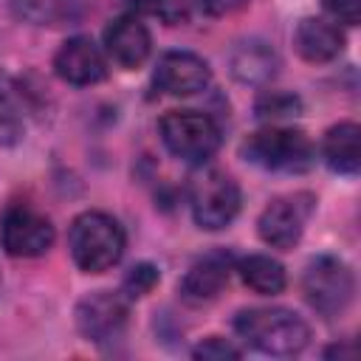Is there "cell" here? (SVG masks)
Wrapping results in <instances>:
<instances>
[{"instance_id":"cell-25","label":"cell","mask_w":361,"mask_h":361,"mask_svg":"<svg viewBox=\"0 0 361 361\" xmlns=\"http://www.w3.org/2000/svg\"><path fill=\"white\" fill-rule=\"evenodd\" d=\"M192 3L206 17H226V14H234L243 6H248V0H192Z\"/></svg>"},{"instance_id":"cell-8","label":"cell","mask_w":361,"mask_h":361,"mask_svg":"<svg viewBox=\"0 0 361 361\" xmlns=\"http://www.w3.org/2000/svg\"><path fill=\"white\" fill-rule=\"evenodd\" d=\"M127 296L113 290L87 293L76 305V327L93 344H113L127 330Z\"/></svg>"},{"instance_id":"cell-17","label":"cell","mask_w":361,"mask_h":361,"mask_svg":"<svg viewBox=\"0 0 361 361\" xmlns=\"http://www.w3.org/2000/svg\"><path fill=\"white\" fill-rule=\"evenodd\" d=\"M237 271H240V279L245 282V288H251L254 293H262V296L282 293L285 282H288L282 262H276L268 254H251V257L240 259Z\"/></svg>"},{"instance_id":"cell-15","label":"cell","mask_w":361,"mask_h":361,"mask_svg":"<svg viewBox=\"0 0 361 361\" xmlns=\"http://www.w3.org/2000/svg\"><path fill=\"white\" fill-rule=\"evenodd\" d=\"M293 48L305 62H330L344 51V34L330 20L305 17L293 31Z\"/></svg>"},{"instance_id":"cell-19","label":"cell","mask_w":361,"mask_h":361,"mask_svg":"<svg viewBox=\"0 0 361 361\" xmlns=\"http://www.w3.org/2000/svg\"><path fill=\"white\" fill-rule=\"evenodd\" d=\"M257 118L262 121H285V118H296L302 113V99L285 90H265L257 104H254Z\"/></svg>"},{"instance_id":"cell-7","label":"cell","mask_w":361,"mask_h":361,"mask_svg":"<svg viewBox=\"0 0 361 361\" xmlns=\"http://www.w3.org/2000/svg\"><path fill=\"white\" fill-rule=\"evenodd\" d=\"M240 203H243L240 186L226 172L212 169V172L200 175L192 186V217L206 231L226 228L237 217Z\"/></svg>"},{"instance_id":"cell-10","label":"cell","mask_w":361,"mask_h":361,"mask_svg":"<svg viewBox=\"0 0 361 361\" xmlns=\"http://www.w3.org/2000/svg\"><path fill=\"white\" fill-rule=\"evenodd\" d=\"M54 71L62 82L87 87L107 76V59L90 37H71L54 54Z\"/></svg>"},{"instance_id":"cell-2","label":"cell","mask_w":361,"mask_h":361,"mask_svg":"<svg viewBox=\"0 0 361 361\" xmlns=\"http://www.w3.org/2000/svg\"><path fill=\"white\" fill-rule=\"evenodd\" d=\"M127 237L121 223L107 212H82L68 228V248L79 271L104 274L124 254Z\"/></svg>"},{"instance_id":"cell-21","label":"cell","mask_w":361,"mask_h":361,"mask_svg":"<svg viewBox=\"0 0 361 361\" xmlns=\"http://www.w3.org/2000/svg\"><path fill=\"white\" fill-rule=\"evenodd\" d=\"M133 6H135L138 11H144V14L158 17V20L166 23V25H180V23H186V17H189L186 0H133Z\"/></svg>"},{"instance_id":"cell-3","label":"cell","mask_w":361,"mask_h":361,"mask_svg":"<svg viewBox=\"0 0 361 361\" xmlns=\"http://www.w3.org/2000/svg\"><path fill=\"white\" fill-rule=\"evenodd\" d=\"M240 152L248 164L282 175H302L316 164V147L307 138V133L276 124L251 133L243 141Z\"/></svg>"},{"instance_id":"cell-4","label":"cell","mask_w":361,"mask_h":361,"mask_svg":"<svg viewBox=\"0 0 361 361\" xmlns=\"http://www.w3.org/2000/svg\"><path fill=\"white\" fill-rule=\"evenodd\" d=\"M158 130H161L164 147L175 158L192 166L206 164L220 149V141H223L217 121L200 110H169L161 118Z\"/></svg>"},{"instance_id":"cell-26","label":"cell","mask_w":361,"mask_h":361,"mask_svg":"<svg viewBox=\"0 0 361 361\" xmlns=\"http://www.w3.org/2000/svg\"><path fill=\"white\" fill-rule=\"evenodd\" d=\"M0 290H3V276H0Z\"/></svg>"},{"instance_id":"cell-20","label":"cell","mask_w":361,"mask_h":361,"mask_svg":"<svg viewBox=\"0 0 361 361\" xmlns=\"http://www.w3.org/2000/svg\"><path fill=\"white\" fill-rule=\"evenodd\" d=\"M155 285H158V268H155L152 262H138V265H133V268L127 271V276H124V282H121V293H124L127 299H141V296H147Z\"/></svg>"},{"instance_id":"cell-16","label":"cell","mask_w":361,"mask_h":361,"mask_svg":"<svg viewBox=\"0 0 361 361\" xmlns=\"http://www.w3.org/2000/svg\"><path fill=\"white\" fill-rule=\"evenodd\" d=\"M322 158L338 175H355L361 166V127L355 121L333 124L322 138Z\"/></svg>"},{"instance_id":"cell-1","label":"cell","mask_w":361,"mask_h":361,"mask_svg":"<svg viewBox=\"0 0 361 361\" xmlns=\"http://www.w3.org/2000/svg\"><path fill=\"white\" fill-rule=\"evenodd\" d=\"M234 333L265 355H296L310 341L307 322L288 307H248L234 316Z\"/></svg>"},{"instance_id":"cell-9","label":"cell","mask_w":361,"mask_h":361,"mask_svg":"<svg viewBox=\"0 0 361 361\" xmlns=\"http://www.w3.org/2000/svg\"><path fill=\"white\" fill-rule=\"evenodd\" d=\"M310 203H313L310 195L274 197L257 220V231H259L262 243L271 248H279V251L293 248L302 240V231H305V223L310 214Z\"/></svg>"},{"instance_id":"cell-22","label":"cell","mask_w":361,"mask_h":361,"mask_svg":"<svg viewBox=\"0 0 361 361\" xmlns=\"http://www.w3.org/2000/svg\"><path fill=\"white\" fill-rule=\"evenodd\" d=\"M192 355H195V358H203V361H226V358H240L243 353H240L231 341H226V338H220V336H209L206 341H200V344L192 350Z\"/></svg>"},{"instance_id":"cell-5","label":"cell","mask_w":361,"mask_h":361,"mask_svg":"<svg viewBox=\"0 0 361 361\" xmlns=\"http://www.w3.org/2000/svg\"><path fill=\"white\" fill-rule=\"evenodd\" d=\"M302 293L307 305L327 319L344 313L355 293V279L350 265L330 254L313 257L302 274Z\"/></svg>"},{"instance_id":"cell-13","label":"cell","mask_w":361,"mask_h":361,"mask_svg":"<svg viewBox=\"0 0 361 361\" xmlns=\"http://www.w3.org/2000/svg\"><path fill=\"white\" fill-rule=\"evenodd\" d=\"M234 271V257L228 251H212L206 257H200L197 262H192V268L183 274L178 290L180 299L189 305H206L212 299H217L223 293V288L228 285Z\"/></svg>"},{"instance_id":"cell-18","label":"cell","mask_w":361,"mask_h":361,"mask_svg":"<svg viewBox=\"0 0 361 361\" xmlns=\"http://www.w3.org/2000/svg\"><path fill=\"white\" fill-rule=\"evenodd\" d=\"M71 6L73 0H11L14 17L34 25H62L68 20H76V14H71Z\"/></svg>"},{"instance_id":"cell-11","label":"cell","mask_w":361,"mask_h":361,"mask_svg":"<svg viewBox=\"0 0 361 361\" xmlns=\"http://www.w3.org/2000/svg\"><path fill=\"white\" fill-rule=\"evenodd\" d=\"M212 82V68L192 51H166L155 65V85L169 96H195Z\"/></svg>"},{"instance_id":"cell-6","label":"cell","mask_w":361,"mask_h":361,"mask_svg":"<svg viewBox=\"0 0 361 361\" xmlns=\"http://www.w3.org/2000/svg\"><path fill=\"white\" fill-rule=\"evenodd\" d=\"M54 223L28 203H11L0 217V245L8 257H42L54 245Z\"/></svg>"},{"instance_id":"cell-14","label":"cell","mask_w":361,"mask_h":361,"mask_svg":"<svg viewBox=\"0 0 361 361\" xmlns=\"http://www.w3.org/2000/svg\"><path fill=\"white\" fill-rule=\"evenodd\" d=\"M228 71L237 82L262 87L268 85L279 71V56L265 39H243L228 54Z\"/></svg>"},{"instance_id":"cell-23","label":"cell","mask_w":361,"mask_h":361,"mask_svg":"<svg viewBox=\"0 0 361 361\" xmlns=\"http://www.w3.org/2000/svg\"><path fill=\"white\" fill-rule=\"evenodd\" d=\"M23 135V121L17 116V107L0 93V144H17Z\"/></svg>"},{"instance_id":"cell-24","label":"cell","mask_w":361,"mask_h":361,"mask_svg":"<svg viewBox=\"0 0 361 361\" xmlns=\"http://www.w3.org/2000/svg\"><path fill=\"white\" fill-rule=\"evenodd\" d=\"M324 11L344 25H358L361 20V0H322Z\"/></svg>"},{"instance_id":"cell-12","label":"cell","mask_w":361,"mask_h":361,"mask_svg":"<svg viewBox=\"0 0 361 361\" xmlns=\"http://www.w3.org/2000/svg\"><path fill=\"white\" fill-rule=\"evenodd\" d=\"M152 51V34L135 14H121L104 28V54L118 68H141Z\"/></svg>"}]
</instances>
